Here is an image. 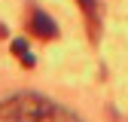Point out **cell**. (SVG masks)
I'll return each mask as SVG.
<instances>
[{"mask_svg":"<svg viewBox=\"0 0 128 122\" xmlns=\"http://www.w3.org/2000/svg\"><path fill=\"white\" fill-rule=\"evenodd\" d=\"M49 104L40 95H12L0 101V122H37Z\"/></svg>","mask_w":128,"mask_h":122,"instance_id":"cell-1","label":"cell"},{"mask_svg":"<svg viewBox=\"0 0 128 122\" xmlns=\"http://www.w3.org/2000/svg\"><path fill=\"white\" fill-rule=\"evenodd\" d=\"M30 34L40 37V40H52V37H58V24H55L46 12L34 9V12H30Z\"/></svg>","mask_w":128,"mask_h":122,"instance_id":"cell-2","label":"cell"},{"mask_svg":"<svg viewBox=\"0 0 128 122\" xmlns=\"http://www.w3.org/2000/svg\"><path fill=\"white\" fill-rule=\"evenodd\" d=\"M37 122H82V119H79V116H73L70 110H64V107H55V104H49Z\"/></svg>","mask_w":128,"mask_h":122,"instance_id":"cell-3","label":"cell"},{"mask_svg":"<svg viewBox=\"0 0 128 122\" xmlns=\"http://www.w3.org/2000/svg\"><path fill=\"white\" fill-rule=\"evenodd\" d=\"M79 6H82L86 18H88V34L98 37V0H79Z\"/></svg>","mask_w":128,"mask_h":122,"instance_id":"cell-4","label":"cell"},{"mask_svg":"<svg viewBox=\"0 0 128 122\" xmlns=\"http://www.w3.org/2000/svg\"><path fill=\"white\" fill-rule=\"evenodd\" d=\"M12 52H15V58H18L24 67H34V55L28 52V43L24 40H12Z\"/></svg>","mask_w":128,"mask_h":122,"instance_id":"cell-5","label":"cell"}]
</instances>
